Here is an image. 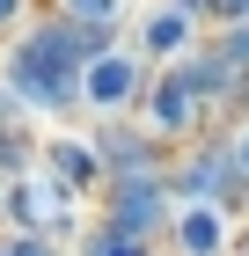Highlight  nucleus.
I'll use <instances>...</instances> for the list:
<instances>
[{"label":"nucleus","instance_id":"nucleus-1","mask_svg":"<svg viewBox=\"0 0 249 256\" xmlns=\"http://www.w3.org/2000/svg\"><path fill=\"white\" fill-rule=\"evenodd\" d=\"M103 44H88L74 30V22H30L22 37H8V52H0V88L15 102H30V110H59V102H81V66L96 59Z\"/></svg>","mask_w":249,"mask_h":256},{"label":"nucleus","instance_id":"nucleus-2","mask_svg":"<svg viewBox=\"0 0 249 256\" xmlns=\"http://www.w3.org/2000/svg\"><path fill=\"white\" fill-rule=\"evenodd\" d=\"M147 80H154V59L139 52L132 37H117V44H103L96 59L81 66V110L88 118H132L139 110V96H147Z\"/></svg>","mask_w":249,"mask_h":256},{"label":"nucleus","instance_id":"nucleus-3","mask_svg":"<svg viewBox=\"0 0 249 256\" xmlns=\"http://www.w3.org/2000/svg\"><path fill=\"white\" fill-rule=\"evenodd\" d=\"M205 110H212V102L191 88L183 66H154V80H147V96H139L132 118H139V132H147L154 146H183V139L205 124Z\"/></svg>","mask_w":249,"mask_h":256},{"label":"nucleus","instance_id":"nucleus-4","mask_svg":"<svg viewBox=\"0 0 249 256\" xmlns=\"http://www.w3.org/2000/svg\"><path fill=\"white\" fill-rule=\"evenodd\" d=\"M125 37H132L154 66H183V59L205 52V8H198V0H147Z\"/></svg>","mask_w":249,"mask_h":256},{"label":"nucleus","instance_id":"nucleus-5","mask_svg":"<svg viewBox=\"0 0 249 256\" xmlns=\"http://www.w3.org/2000/svg\"><path fill=\"white\" fill-rule=\"evenodd\" d=\"M169 249H176V256H227V249H234L227 205H220V198H176Z\"/></svg>","mask_w":249,"mask_h":256},{"label":"nucleus","instance_id":"nucleus-6","mask_svg":"<svg viewBox=\"0 0 249 256\" xmlns=\"http://www.w3.org/2000/svg\"><path fill=\"white\" fill-rule=\"evenodd\" d=\"M52 15H59V22H74L88 44H117L125 30H132L139 8H132V0H52Z\"/></svg>","mask_w":249,"mask_h":256},{"label":"nucleus","instance_id":"nucleus-7","mask_svg":"<svg viewBox=\"0 0 249 256\" xmlns=\"http://www.w3.org/2000/svg\"><path fill=\"white\" fill-rule=\"evenodd\" d=\"M44 168H52L66 190H88L96 176H110V161H103L88 139H66V132H59V139H44Z\"/></svg>","mask_w":249,"mask_h":256},{"label":"nucleus","instance_id":"nucleus-8","mask_svg":"<svg viewBox=\"0 0 249 256\" xmlns=\"http://www.w3.org/2000/svg\"><path fill=\"white\" fill-rule=\"evenodd\" d=\"M81 256H154V242L147 234H125V227H110V220H103L96 234H88V249Z\"/></svg>","mask_w":249,"mask_h":256},{"label":"nucleus","instance_id":"nucleus-9","mask_svg":"<svg viewBox=\"0 0 249 256\" xmlns=\"http://www.w3.org/2000/svg\"><path fill=\"white\" fill-rule=\"evenodd\" d=\"M212 52H220V59L234 66V80L249 88V22H234V30H220V37H212Z\"/></svg>","mask_w":249,"mask_h":256},{"label":"nucleus","instance_id":"nucleus-10","mask_svg":"<svg viewBox=\"0 0 249 256\" xmlns=\"http://www.w3.org/2000/svg\"><path fill=\"white\" fill-rule=\"evenodd\" d=\"M220 154H227L234 183H242V190H249V110H242V124H234V132H227V146H220Z\"/></svg>","mask_w":249,"mask_h":256},{"label":"nucleus","instance_id":"nucleus-11","mask_svg":"<svg viewBox=\"0 0 249 256\" xmlns=\"http://www.w3.org/2000/svg\"><path fill=\"white\" fill-rule=\"evenodd\" d=\"M37 22V0H0V37H22Z\"/></svg>","mask_w":249,"mask_h":256},{"label":"nucleus","instance_id":"nucleus-12","mask_svg":"<svg viewBox=\"0 0 249 256\" xmlns=\"http://www.w3.org/2000/svg\"><path fill=\"white\" fill-rule=\"evenodd\" d=\"M198 8H205V22H220V30L249 22V0H198Z\"/></svg>","mask_w":249,"mask_h":256},{"label":"nucleus","instance_id":"nucleus-13","mask_svg":"<svg viewBox=\"0 0 249 256\" xmlns=\"http://www.w3.org/2000/svg\"><path fill=\"white\" fill-rule=\"evenodd\" d=\"M0 249H8V256H59V249H52V242H44V234H8V242H0Z\"/></svg>","mask_w":249,"mask_h":256},{"label":"nucleus","instance_id":"nucleus-14","mask_svg":"<svg viewBox=\"0 0 249 256\" xmlns=\"http://www.w3.org/2000/svg\"><path fill=\"white\" fill-rule=\"evenodd\" d=\"M227 256H249V227H242V234H234V249H227Z\"/></svg>","mask_w":249,"mask_h":256},{"label":"nucleus","instance_id":"nucleus-15","mask_svg":"<svg viewBox=\"0 0 249 256\" xmlns=\"http://www.w3.org/2000/svg\"><path fill=\"white\" fill-rule=\"evenodd\" d=\"M0 220H8V183H0Z\"/></svg>","mask_w":249,"mask_h":256}]
</instances>
